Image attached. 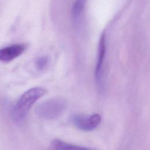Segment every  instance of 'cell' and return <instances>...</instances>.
Listing matches in <instances>:
<instances>
[{
	"instance_id": "1",
	"label": "cell",
	"mask_w": 150,
	"mask_h": 150,
	"mask_svg": "<svg viewBox=\"0 0 150 150\" xmlns=\"http://www.w3.org/2000/svg\"><path fill=\"white\" fill-rule=\"evenodd\" d=\"M46 93V90L40 87H33L26 91L21 96L12 108L11 116L13 120L16 123L23 122L32 106Z\"/></svg>"
},
{
	"instance_id": "2",
	"label": "cell",
	"mask_w": 150,
	"mask_h": 150,
	"mask_svg": "<svg viewBox=\"0 0 150 150\" xmlns=\"http://www.w3.org/2000/svg\"><path fill=\"white\" fill-rule=\"evenodd\" d=\"M66 108V100L61 97H55L39 104L35 108V114L40 118L53 120L60 117Z\"/></svg>"
},
{
	"instance_id": "3",
	"label": "cell",
	"mask_w": 150,
	"mask_h": 150,
	"mask_svg": "<svg viewBox=\"0 0 150 150\" xmlns=\"http://www.w3.org/2000/svg\"><path fill=\"white\" fill-rule=\"evenodd\" d=\"M107 50V40H106V32L104 30L101 33L97 48V56L96 65L94 71L95 80L97 85L99 88H101L103 86V77L104 64L105 59Z\"/></svg>"
},
{
	"instance_id": "4",
	"label": "cell",
	"mask_w": 150,
	"mask_h": 150,
	"mask_svg": "<svg viewBox=\"0 0 150 150\" xmlns=\"http://www.w3.org/2000/svg\"><path fill=\"white\" fill-rule=\"evenodd\" d=\"M71 121L78 129L84 131H90L95 129L100 125L101 118L98 114L90 115L78 114L71 117Z\"/></svg>"
},
{
	"instance_id": "5",
	"label": "cell",
	"mask_w": 150,
	"mask_h": 150,
	"mask_svg": "<svg viewBox=\"0 0 150 150\" xmlns=\"http://www.w3.org/2000/svg\"><path fill=\"white\" fill-rule=\"evenodd\" d=\"M24 44L18 43L0 49V60L4 62H11L21 56L25 50Z\"/></svg>"
},
{
	"instance_id": "6",
	"label": "cell",
	"mask_w": 150,
	"mask_h": 150,
	"mask_svg": "<svg viewBox=\"0 0 150 150\" xmlns=\"http://www.w3.org/2000/svg\"><path fill=\"white\" fill-rule=\"evenodd\" d=\"M49 150H96L93 148L82 146L66 142L62 140L56 139L52 143Z\"/></svg>"
},
{
	"instance_id": "7",
	"label": "cell",
	"mask_w": 150,
	"mask_h": 150,
	"mask_svg": "<svg viewBox=\"0 0 150 150\" xmlns=\"http://www.w3.org/2000/svg\"><path fill=\"white\" fill-rule=\"evenodd\" d=\"M85 3L86 2L84 1H77L73 4L71 15L76 24H79L81 21L85 9Z\"/></svg>"
},
{
	"instance_id": "8",
	"label": "cell",
	"mask_w": 150,
	"mask_h": 150,
	"mask_svg": "<svg viewBox=\"0 0 150 150\" xmlns=\"http://www.w3.org/2000/svg\"><path fill=\"white\" fill-rule=\"evenodd\" d=\"M49 61L50 59L47 56H41L38 57L35 62L36 70L39 71L45 70L49 64Z\"/></svg>"
}]
</instances>
